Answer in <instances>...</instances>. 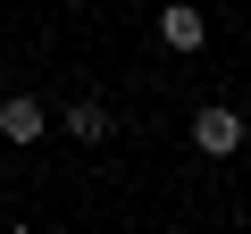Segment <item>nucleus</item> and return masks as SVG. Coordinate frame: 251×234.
Returning <instances> with one entry per match:
<instances>
[{"label":"nucleus","mask_w":251,"mask_h":234,"mask_svg":"<svg viewBox=\"0 0 251 234\" xmlns=\"http://www.w3.org/2000/svg\"><path fill=\"white\" fill-rule=\"evenodd\" d=\"M159 42H168V50H201V42H209V25H201L193 0H168V9H159Z\"/></svg>","instance_id":"obj_2"},{"label":"nucleus","mask_w":251,"mask_h":234,"mask_svg":"<svg viewBox=\"0 0 251 234\" xmlns=\"http://www.w3.org/2000/svg\"><path fill=\"white\" fill-rule=\"evenodd\" d=\"M59 126H67L75 142H100V134H109V109H100V100H67V109H59Z\"/></svg>","instance_id":"obj_4"},{"label":"nucleus","mask_w":251,"mask_h":234,"mask_svg":"<svg viewBox=\"0 0 251 234\" xmlns=\"http://www.w3.org/2000/svg\"><path fill=\"white\" fill-rule=\"evenodd\" d=\"M42 126H50V109H42V100H25V92L0 100V142H34Z\"/></svg>","instance_id":"obj_3"},{"label":"nucleus","mask_w":251,"mask_h":234,"mask_svg":"<svg viewBox=\"0 0 251 234\" xmlns=\"http://www.w3.org/2000/svg\"><path fill=\"white\" fill-rule=\"evenodd\" d=\"M193 151H209V159H226V151H243V117L234 109H193Z\"/></svg>","instance_id":"obj_1"}]
</instances>
